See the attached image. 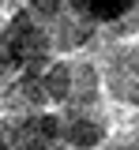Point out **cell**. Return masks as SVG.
<instances>
[{
  "mask_svg": "<svg viewBox=\"0 0 139 150\" xmlns=\"http://www.w3.org/2000/svg\"><path fill=\"white\" fill-rule=\"evenodd\" d=\"M90 11H94V15H120L124 8H120V4H94Z\"/></svg>",
  "mask_w": 139,
  "mask_h": 150,
  "instance_id": "6da1fadb",
  "label": "cell"
}]
</instances>
